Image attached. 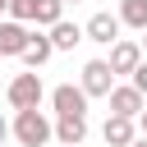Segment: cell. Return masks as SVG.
I'll return each mask as SVG.
<instances>
[{
	"label": "cell",
	"mask_w": 147,
	"mask_h": 147,
	"mask_svg": "<svg viewBox=\"0 0 147 147\" xmlns=\"http://www.w3.org/2000/svg\"><path fill=\"white\" fill-rule=\"evenodd\" d=\"M110 115H129V119H138L142 115V106H147V96L133 87V83H124V87H110Z\"/></svg>",
	"instance_id": "cell-6"
},
{
	"label": "cell",
	"mask_w": 147,
	"mask_h": 147,
	"mask_svg": "<svg viewBox=\"0 0 147 147\" xmlns=\"http://www.w3.org/2000/svg\"><path fill=\"white\" fill-rule=\"evenodd\" d=\"M101 138H106V147H129L138 133H133V119L129 115H110L106 129H101Z\"/></svg>",
	"instance_id": "cell-10"
},
{
	"label": "cell",
	"mask_w": 147,
	"mask_h": 147,
	"mask_svg": "<svg viewBox=\"0 0 147 147\" xmlns=\"http://www.w3.org/2000/svg\"><path fill=\"white\" fill-rule=\"evenodd\" d=\"M55 138H60V147H83L87 115H55Z\"/></svg>",
	"instance_id": "cell-9"
},
{
	"label": "cell",
	"mask_w": 147,
	"mask_h": 147,
	"mask_svg": "<svg viewBox=\"0 0 147 147\" xmlns=\"http://www.w3.org/2000/svg\"><path fill=\"white\" fill-rule=\"evenodd\" d=\"M51 106H55V115H87V92H83V83L74 87V83H60L55 92H51Z\"/></svg>",
	"instance_id": "cell-5"
},
{
	"label": "cell",
	"mask_w": 147,
	"mask_h": 147,
	"mask_svg": "<svg viewBox=\"0 0 147 147\" xmlns=\"http://www.w3.org/2000/svg\"><path fill=\"white\" fill-rule=\"evenodd\" d=\"M5 14H9V0H0V18H5Z\"/></svg>",
	"instance_id": "cell-18"
},
{
	"label": "cell",
	"mask_w": 147,
	"mask_h": 147,
	"mask_svg": "<svg viewBox=\"0 0 147 147\" xmlns=\"http://www.w3.org/2000/svg\"><path fill=\"white\" fill-rule=\"evenodd\" d=\"M138 64H142V46L138 41H124V37L110 41V69L115 74H133Z\"/></svg>",
	"instance_id": "cell-8"
},
{
	"label": "cell",
	"mask_w": 147,
	"mask_h": 147,
	"mask_svg": "<svg viewBox=\"0 0 147 147\" xmlns=\"http://www.w3.org/2000/svg\"><path fill=\"white\" fill-rule=\"evenodd\" d=\"M129 147H147V133H142V138H133V142H129Z\"/></svg>",
	"instance_id": "cell-17"
},
{
	"label": "cell",
	"mask_w": 147,
	"mask_h": 147,
	"mask_svg": "<svg viewBox=\"0 0 147 147\" xmlns=\"http://www.w3.org/2000/svg\"><path fill=\"white\" fill-rule=\"evenodd\" d=\"M64 18V0H32V23L37 28H51Z\"/></svg>",
	"instance_id": "cell-13"
},
{
	"label": "cell",
	"mask_w": 147,
	"mask_h": 147,
	"mask_svg": "<svg viewBox=\"0 0 147 147\" xmlns=\"http://www.w3.org/2000/svg\"><path fill=\"white\" fill-rule=\"evenodd\" d=\"M5 133H9V124H5V119H0V142H5Z\"/></svg>",
	"instance_id": "cell-20"
},
{
	"label": "cell",
	"mask_w": 147,
	"mask_h": 147,
	"mask_svg": "<svg viewBox=\"0 0 147 147\" xmlns=\"http://www.w3.org/2000/svg\"><path fill=\"white\" fill-rule=\"evenodd\" d=\"M119 23H129V28H147V0H119Z\"/></svg>",
	"instance_id": "cell-14"
},
{
	"label": "cell",
	"mask_w": 147,
	"mask_h": 147,
	"mask_svg": "<svg viewBox=\"0 0 147 147\" xmlns=\"http://www.w3.org/2000/svg\"><path fill=\"white\" fill-rule=\"evenodd\" d=\"M9 133H14L23 147H46V142L55 138V124H51L37 106H28V110H18V115H14V129H9Z\"/></svg>",
	"instance_id": "cell-1"
},
{
	"label": "cell",
	"mask_w": 147,
	"mask_h": 147,
	"mask_svg": "<svg viewBox=\"0 0 147 147\" xmlns=\"http://www.w3.org/2000/svg\"><path fill=\"white\" fill-rule=\"evenodd\" d=\"M9 18H18V23H32V0H9Z\"/></svg>",
	"instance_id": "cell-15"
},
{
	"label": "cell",
	"mask_w": 147,
	"mask_h": 147,
	"mask_svg": "<svg viewBox=\"0 0 147 147\" xmlns=\"http://www.w3.org/2000/svg\"><path fill=\"white\" fill-rule=\"evenodd\" d=\"M41 96H46V87H41V78H37V74H18V78L9 83V106H14V110L41 106Z\"/></svg>",
	"instance_id": "cell-3"
},
{
	"label": "cell",
	"mask_w": 147,
	"mask_h": 147,
	"mask_svg": "<svg viewBox=\"0 0 147 147\" xmlns=\"http://www.w3.org/2000/svg\"><path fill=\"white\" fill-rule=\"evenodd\" d=\"M142 51H147V28H142Z\"/></svg>",
	"instance_id": "cell-21"
},
{
	"label": "cell",
	"mask_w": 147,
	"mask_h": 147,
	"mask_svg": "<svg viewBox=\"0 0 147 147\" xmlns=\"http://www.w3.org/2000/svg\"><path fill=\"white\" fill-rule=\"evenodd\" d=\"M138 119H142V133H147V106H142V115H138Z\"/></svg>",
	"instance_id": "cell-19"
},
{
	"label": "cell",
	"mask_w": 147,
	"mask_h": 147,
	"mask_svg": "<svg viewBox=\"0 0 147 147\" xmlns=\"http://www.w3.org/2000/svg\"><path fill=\"white\" fill-rule=\"evenodd\" d=\"M129 78H133V87H138V92H142V96H147V60H142V64H138V69H133V74H129Z\"/></svg>",
	"instance_id": "cell-16"
},
{
	"label": "cell",
	"mask_w": 147,
	"mask_h": 147,
	"mask_svg": "<svg viewBox=\"0 0 147 147\" xmlns=\"http://www.w3.org/2000/svg\"><path fill=\"white\" fill-rule=\"evenodd\" d=\"M78 41H87L78 23H69V18H60V23H51V46H55V51H74Z\"/></svg>",
	"instance_id": "cell-12"
},
{
	"label": "cell",
	"mask_w": 147,
	"mask_h": 147,
	"mask_svg": "<svg viewBox=\"0 0 147 147\" xmlns=\"http://www.w3.org/2000/svg\"><path fill=\"white\" fill-rule=\"evenodd\" d=\"M28 41H32L28 23H18V18H0V55H23Z\"/></svg>",
	"instance_id": "cell-7"
},
{
	"label": "cell",
	"mask_w": 147,
	"mask_h": 147,
	"mask_svg": "<svg viewBox=\"0 0 147 147\" xmlns=\"http://www.w3.org/2000/svg\"><path fill=\"white\" fill-rule=\"evenodd\" d=\"M110 87H115L110 60H87V64H83V92H87V96H110Z\"/></svg>",
	"instance_id": "cell-2"
},
{
	"label": "cell",
	"mask_w": 147,
	"mask_h": 147,
	"mask_svg": "<svg viewBox=\"0 0 147 147\" xmlns=\"http://www.w3.org/2000/svg\"><path fill=\"white\" fill-rule=\"evenodd\" d=\"M51 55H55V46H51V32H46V37H41V32H32V41L23 46V55H18V60H23L28 69H41Z\"/></svg>",
	"instance_id": "cell-11"
},
{
	"label": "cell",
	"mask_w": 147,
	"mask_h": 147,
	"mask_svg": "<svg viewBox=\"0 0 147 147\" xmlns=\"http://www.w3.org/2000/svg\"><path fill=\"white\" fill-rule=\"evenodd\" d=\"M119 28H124L119 14H106V9H101V14H92V18L83 23V37L96 41V46H110V41H119Z\"/></svg>",
	"instance_id": "cell-4"
},
{
	"label": "cell",
	"mask_w": 147,
	"mask_h": 147,
	"mask_svg": "<svg viewBox=\"0 0 147 147\" xmlns=\"http://www.w3.org/2000/svg\"><path fill=\"white\" fill-rule=\"evenodd\" d=\"M64 5H83V0H64Z\"/></svg>",
	"instance_id": "cell-22"
}]
</instances>
